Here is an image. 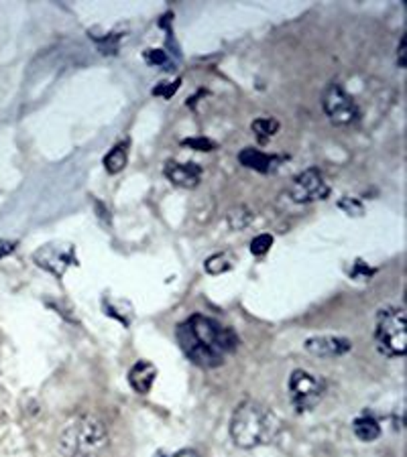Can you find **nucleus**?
Masks as SVG:
<instances>
[{"mask_svg":"<svg viewBox=\"0 0 407 457\" xmlns=\"http://www.w3.org/2000/svg\"><path fill=\"white\" fill-rule=\"evenodd\" d=\"M177 342L183 353L202 368L220 366L236 350L238 337L231 327L206 315H192L177 327Z\"/></svg>","mask_w":407,"mask_h":457,"instance_id":"f257e3e1","label":"nucleus"},{"mask_svg":"<svg viewBox=\"0 0 407 457\" xmlns=\"http://www.w3.org/2000/svg\"><path fill=\"white\" fill-rule=\"evenodd\" d=\"M279 433V419L261 403L245 401L236 406L231 419V437L238 447L253 449L267 445Z\"/></svg>","mask_w":407,"mask_h":457,"instance_id":"f03ea898","label":"nucleus"},{"mask_svg":"<svg viewBox=\"0 0 407 457\" xmlns=\"http://www.w3.org/2000/svg\"><path fill=\"white\" fill-rule=\"evenodd\" d=\"M107 445V425L94 415L73 417L57 435V451L61 457H96Z\"/></svg>","mask_w":407,"mask_h":457,"instance_id":"7ed1b4c3","label":"nucleus"},{"mask_svg":"<svg viewBox=\"0 0 407 457\" xmlns=\"http://www.w3.org/2000/svg\"><path fill=\"white\" fill-rule=\"evenodd\" d=\"M375 342L387 358H403L407 352V323L403 307H385L377 315Z\"/></svg>","mask_w":407,"mask_h":457,"instance_id":"20e7f679","label":"nucleus"},{"mask_svg":"<svg viewBox=\"0 0 407 457\" xmlns=\"http://www.w3.org/2000/svg\"><path fill=\"white\" fill-rule=\"evenodd\" d=\"M326 392V382L312 372L296 370L289 376V396L298 413H308L322 403Z\"/></svg>","mask_w":407,"mask_h":457,"instance_id":"39448f33","label":"nucleus"},{"mask_svg":"<svg viewBox=\"0 0 407 457\" xmlns=\"http://www.w3.org/2000/svg\"><path fill=\"white\" fill-rule=\"evenodd\" d=\"M322 108L328 120L336 126H348L358 120L360 110L354 98L340 84H330L322 96Z\"/></svg>","mask_w":407,"mask_h":457,"instance_id":"423d86ee","label":"nucleus"},{"mask_svg":"<svg viewBox=\"0 0 407 457\" xmlns=\"http://www.w3.org/2000/svg\"><path fill=\"white\" fill-rule=\"evenodd\" d=\"M289 195L296 204H312V201H322L330 195V185L322 175V171L312 167L301 171L300 175L293 177L289 185Z\"/></svg>","mask_w":407,"mask_h":457,"instance_id":"0eeeda50","label":"nucleus"},{"mask_svg":"<svg viewBox=\"0 0 407 457\" xmlns=\"http://www.w3.org/2000/svg\"><path fill=\"white\" fill-rule=\"evenodd\" d=\"M33 258H35L37 266L45 268L57 279H61L70 266L78 264L75 248L70 242H49V244L39 248L33 254Z\"/></svg>","mask_w":407,"mask_h":457,"instance_id":"6e6552de","label":"nucleus"},{"mask_svg":"<svg viewBox=\"0 0 407 457\" xmlns=\"http://www.w3.org/2000/svg\"><path fill=\"white\" fill-rule=\"evenodd\" d=\"M305 350L318 358H338L353 350L351 339L340 335H316L305 339Z\"/></svg>","mask_w":407,"mask_h":457,"instance_id":"1a4fd4ad","label":"nucleus"},{"mask_svg":"<svg viewBox=\"0 0 407 457\" xmlns=\"http://www.w3.org/2000/svg\"><path fill=\"white\" fill-rule=\"evenodd\" d=\"M202 167L198 163H177V161H169L163 169L165 177L183 189H194L198 187L200 179H202Z\"/></svg>","mask_w":407,"mask_h":457,"instance_id":"9d476101","label":"nucleus"},{"mask_svg":"<svg viewBox=\"0 0 407 457\" xmlns=\"http://www.w3.org/2000/svg\"><path fill=\"white\" fill-rule=\"evenodd\" d=\"M238 161L241 165H245L247 169L253 171H259V173H273L279 163L284 161L281 157H275V155H267L263 151H257L253 146H247L238 153Z\"/></svg>","mask_w":407,"mask_h":457,"instance_id":"9b49d317","label":"nucleus"},{"mask_svg":"<svg viewBox=\"0 0 407 457\" xmlns=\"http://www.w3.org/2000/svg\"><path fill=\"white\" fill-rule=\"evenodd\" d=\"M155 378H157V368L147 360L137 362L128 372V382H130L133 390L139 394H149L155 384Z\"/></svg>","mask_w":407,"mask_h":457,"instance_id":"f8f14e48","label":"nucleus"},{"mask_svg":"<svg viewBox=\"0 0 407 457\" xmlns=\"http://www.w3.org/2000/svg\"><path fill=\"white\" fill-rule=\"evenodd\" d=\"M353 431L358 439L367 441V443L379 439V435H381V427H379L377 419H372L371 415H363V417L354 419Z\"/></svg>","mask_w":407,"mask_h":457,"instance_id":"ddd939ff","label":"nucleus"},{"mask_svg":"<svg viewBox=\"0 0 407 457\" xmlns=\"http://www.w3.org/2000/svg\"><path fill=\"white\" fill-rule=\"evenodd\" d=\"M130 309H133V305L128 301L123 305L121 299H110V297L104 299V313L110 317H116L124 327H128L135 319V311H130Z\"/></svg>","mask_w":407,"mask_h":457,"instance_id":"4468645a","label":"nucleus"},{"mask_svg":"<svg viewBox=\"0 0 407 457\" xmlns=\"http://www.w3.org/2000/svg\"><path fill=\"white\" fill-rule=\"evenodd\" d=\"M126 146H128L126 142H119L104 157V169H107L110 175L121 173L124 167H126V161H128V149Z\"/></svg>","mask_w":407,"mask_h":457,"instance_id":"2eb2a0df","label":"nucleus"},{"mask_svg":"<svg viewBox=\"0 0 407 457\" xmlns=\"http://www.w3.org/2000/svg\"><path fill=\"white\" fill-rule=\"evenodd\" d=\"M232 266H234V256L231 252H218V254H212L206 263H204V268L208 275H222V273H229Z\"/></svg>","mask_w":407,"mask_h":457,"instance_id":"dca6fc26","label":"nucleus"},{"mask_svg":"<svg viewBox=\"0 0 407 457\" xmlns=\"http://www.w3.org/2000/svg\"><path fill=\"white\" fill-rule=\"evenodd\" d=\"M250 130L257 134L259 142H267L279 132V123L275 118H257L250 124Z\"/></svg>","mask_w":407,"mask_h":457,"instance_id":"f3484780","label":"nucleus"},{"mask_svg":"<svg viewBox=\"0 0 407 457\" xmlns=\"http://www.w3.org/2000/svg\"><path fill=\"white\" fill-rule=\"evenodd\" d=\"M253 211L245 208V206H238V208H234V210L229 211V226L232 230H245L250 226V222H253Z\"/></svg>","mask_w":407,"mask_h":457,"instance_id":"a211bd4d","label":"nucleus"},{"mask_svg":"<svg viewBox=\"0 0 407 457\" xmlns=\"http://www.w3.org/2000/svg\"><path fill=\"white\" fill-rule=\"evenodd\" d=\"M273 244V236L271 234H259L257 238L250 240V252L255 256H263L269 252V248Z\"/></svg>","mask_w":407,"mask_h":457,"instance_id":"6ab92c4d","label":"nucleus"},{"mask_svg":"<svg viewBox=\"0 0 407 457\" xmlns=\"http://www.w3.org/2000/svg\"><path fill=\"white\" fill-rule=\"evenodd\" d=\"M183 146H190V149H195V151H214L216 149V142L210 141V139H204V137H195V139H186L181 142Z\"/></svg>","mask_w":407,"mask_h":457,"instance_id":"aec40b11","label":"nucleus"},{"mask_svg":"<svg viewBox=\"0 0 407 457\" xmlns=\"http://www.w3.org/2000/svg\"><path fill=\"white\" fill-rule=\"evenodd\" d=\"M338 208L346 211L348 215H363V211H365L363 204H360V201H356L354 197H344V199H340Z\"/></svg>","mask_w":407,"mask_h":457,"instance_id":"412c9836","label":"nucleus"},{"mask_svg":"<svg viewBox=\"0 0 407 457\" xmlns=\"http://www.w3.org/2000/svg\"><path fill=\"white\" fill-rule=\"evenodd\" d=\"M145 61L149 65H165L167 63V53L161 49H147L145 51Z\"/></svg>","mask_w":407,"mask_h":457,"instance_id":"4be33fe9","label":"nucleus"},{"mask_svg":"<svg viewBox=\"0 0 407 457\" xmlns=\"http://www.w3.org/2000/svg\"><path fill=\"white\" fill-rule=\"evenodd\" d=\"M179 84H181V80H176L174 84H169V82H163L161 86L153 88V94H155V96H163V98H171L177 89H179Z\"/></svg>","mask_w":407,"mask_h":457,"instance_id":"5701e85b","label":"nucleus"},{"mask_svg":"<svg viewBox=\"0 0 407 457\" xmlns=\"http://www.w3.org/2000/svg\"><path fill=\"white\" fill-rule=\"evenodd\" d=\"M406 55H407V37H401V41H399V47H397V68H406L407 61H406Z\"/></svg>","mask_w":407,"mask_h":457,"instance_id":"b1692460","label":"nucleus"},{"mask_svg":"<svg viewBox=\"0 0 407 457\" xmlns=\"http://www.w3.org/2000/svg\"><path fill=\"white\" fill-rule=\"evenodd\" d=\"M15 246H17V242H0V258L11 254L15 250Z\"/></svg>","mask_w":407,"mask_h":457,"instance_id":"393cba45","label":"nucleus"}]
</instances>
